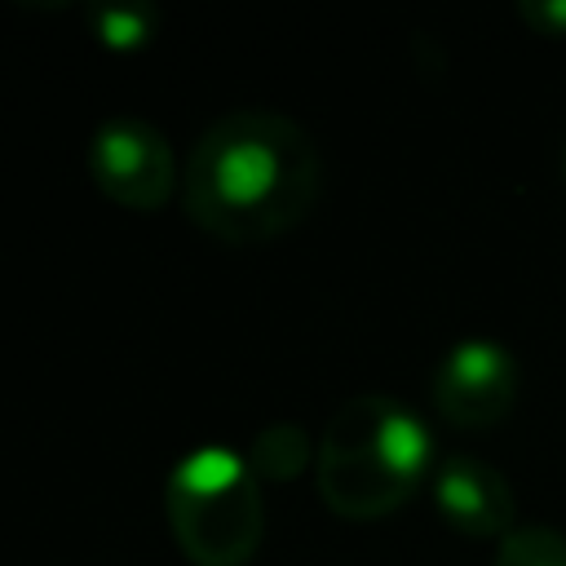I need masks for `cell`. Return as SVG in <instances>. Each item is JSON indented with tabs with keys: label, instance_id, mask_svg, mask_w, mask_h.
Wrapping results in <instances>:
<instances>
[{
	"label": "cell",
	"instance_id": "cell-1",
	"mask_svg": "<svg viewBox=\"0 0 566 566\" xmlns=\"http://www.w3.org/2000/svg\"><path fill=\"white\" fill-rule=\"evenodd\" d=\"M323 195V155L301 119L274 106H230L186 150V217L234 248L296 230Z\"/></svg>",
	"mask_w": 566,
	"mask_h": 566
},
{
	"label": "cell",
	"instance_id": "cell-2",
	"mask_svg": "<svg viewBox=\"0 0 566 566\" xmlns=\"http://www.w3.org/2000/svg\"><path fill=\"white\" fill-rule=\"evenodd\" d=\"M429 429L389 394H349L323 424L314 451L318 500L349 522H376L402 509L429 473Z\"/></svg>",
	"mask_w": 566,
	"mask_h": 566
},
{
	"label": "cell",
	"instance_id": "cell-3",
	"mask_svg": "<svg viewBox=\"0 0 566 566\" xmlns=\"http://www.w3.org/2000/svg\"><path fill=\"white\" fill-rule=\"evenodd\" d=\"M164 517L172 544L195 566H248L265 535L261 478L243 451L199 442L181 451L164 478Z\"/></svg>",
	"mask_w": 566,
	"mask_h": 566
},
{
	"label": "cell",
	"instance_id": "cell-4",
	"mask_svg": "<svg viewBox=\"0 0 566 566\" xmlns=\"http://www.w3.org/2000/svg\"><path fill=\"white\" fill-rule=\"evenodd\" d=\"M88 177L111 203L128 212H159L181 190L172 142L146 115H106L93 128Z\"/></svg>",
	"mask_w": 566,
	"mask_h": 566
},
{
	"label": "cell",
	"instance_id": "cell-5",
	"mask_svg": "<svg viewBox=\"0 0 566 566\" xmlns=\"http://www.w3.org/2000/svg\"><path fill=\"white\" fill-rule=\"evenodd\" d=\"M517 402V358L495 340H460L433 367V407L460 429H491Z\"/></svg>",
	"mask_w": 566,
	"mask_h": 566
},
{
	"label": "cell",
	"instance_id": "cell-6",
	"mask_svg": "<svg viewBox=\"0 0 566 566\" xmlns=\"http://www.w3.org/2000/svg\"><path fill=\"white\" fill-rule=\"evenodd\" d=\"M433 504L447 517L451 531L469 539L509 535L513 526V486L500 469L473 455H447L433 473Z\"/></svg>",
	"mask_w": 566,
	"mask_h": 566
},
{
	"label": "cell",
	"instance_id": "cell-7",
	"mask_svg": "<svg viewBox=\"0 0 566 566\" xmlns=\"http://www.w3.org/2000/svg\"><path fill=\"white\" fill-rule=\"evenodd\" d=\"M314 451L318 447H314V438H310L305 424H296V420H270V424H261L248 438L243 460H248V469L261 482H287L305 464H314Z\"/></svg>",
	"mask_w": 566,
	"mask_h": 566
},
{
	"label": "cell",
	"instance_id": "cell-8",
	"mask_svg": "<svg viewBox=\"0 0 566 566\" xmlns=\"http://www.w3.org/2000/svg\"><path fill=\"white\" fill-rule=\"evenodd\" d=\"M84 18L106 49H142L155 40L159 27V9L146 0H93Z\"/></svg>",
	"mask_w": 566,
	"mask_h": 566
},
{
	"label": "cell",
	"instance_id": "cell-9",
	"mask_svg": "<svg viewBox=\"0 0 566 566\" xmlns=\"http://www.w3.org/2000/svg\"><path fill=\"white\" fill-rule=\"evenodd\" d=\"M495 566H566V535L553 526H513L495 548Z\"/></svg>",
	"mask_w": 566,
	"mask_h": 566
},
{
	"label": "cell",
	"instance_id": "cell-10",
	"mask_svg": "<svg viewBox=\"0 0 566 566\" xmlns=\"http://www.w3.org/2000/svg\"><path fill=\"white\" fill-rule=\"evenodd\" d=\"M517 13L535 35H566V0H522Z\"/></svg>",
	"mask_w": 566,
	"mask_h": 566
},
{
	"label": "cell",
	"instance_id": "cell-11",
	"mask_svg": "<svg viewBox=\"0 0 566 566\" xmlns=\"http://www.w3.org/2000/svg\"><path fill=\"white\" fill-rule=\"evenodd\" d=\"M562 177H566V150H562Z\"/></svg>",
	"mask_w": 566,
	"mask_h": 566
}]
</instances>
